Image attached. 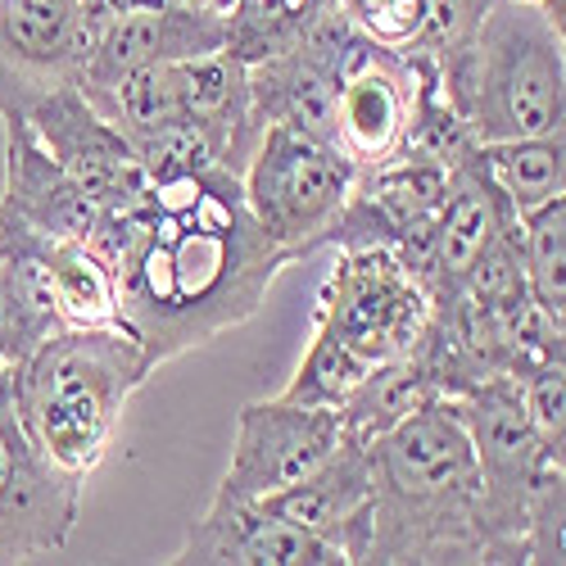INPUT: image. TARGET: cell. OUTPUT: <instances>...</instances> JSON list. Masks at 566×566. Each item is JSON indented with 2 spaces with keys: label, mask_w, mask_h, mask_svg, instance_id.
Masks as SVG:
<instances>
[{
  "label": "cell",
  "mask_w": 566,
  "mask_h": 566,
  "mask_svg": "<svg viewBox=\"0 0 566 566\" xmlns=\"http://www.w3.org/2000/svg\"><path fill=\"white\" fill-rule=\"evenodd\" d=\"M86 245L114 276L118 326L150 371L235 332L263 304L291 259L245 205L235 172H191L136 186L96 209Z\"/></svg>",
  "instance_id": "6da1fadb"
},
{
  "label": "cell",
  "mask_w": 566,
  "mask_h": 566,
  "mask_svg": "<svg viewBox=\"0 0 566 566\" xmlns=\"http://www.w3.org/2000/svg\"><path fill=\"white\" fill-rule=\"evenodd\" d=\"M371 566H490L471 440L449 399L403 417L367 444Z\"/></svg>",
  "instance_id": "7a4b0ae2"
},
{
  "label": "cell",
  "mask_w": 566,
  "mask_h": 566,
  "mask_svg": "<svg viewBox=\"0 0 566 566\" xmlns=\"http://www.w3.org/2000/svg\"><path fill=\"white\" fill-rule=\"evenodd\" d=\"M150 363L123 326H64L10 367L28 444L73 481H86L114 444L123 408L150 381Z\"/></svg>",
  "instance_id": "3957f363"
},
{
  "label": "cell",
  "mask_w": 566,
  "mask_h": 566,
  "mask_svg": "<svg viewBox=\"0 0 566 566\" xmlns=\"http://www.w3.org/2000/svg\"><path fill=\"white\" fill-rule=\"evenodd\" d=\"M566 36L535 0H490L476 36L436 64L453 114L481 140L566 132Z\"/></svg>",
  "instance_id": "277c9868"
},
{
  "label": "cell",
  "mask_w": 566,
  "mask_h": 566,
  "mask_svg": "<svg viewBox=\"0 0 566 566\" xmlns=\"http://www.w3.org/2000/svg\"><path fill=\"white\" fill-rule=\"evenodd\" d=\"M354 177L358 168L336 146L300 127L268 123L241 172V186L268 241L295 263L326 245Z\"/></svg>",
  "instance_id": "5b68a950"
},
{
  "label": "cell",
  "mask_w": 566,
  "mask_h": 566,
  "mask_svg": "<svg viewBox=\"0 0 566 566\" xmlns=\"http://www.w3.org/2000/svg\"><path fill=\"white\" fill-rule=\"evenodd\" d=\"M431 291L395 250H340V263L326 272L313 332L354 349L367 367H381L417 349L431 326Z\"/></svg>",
  "instance_id": "8992f818"
},
{
  "label": "cell",
  "mask_w": 566,
  "mask_h": 566,
  "mask_svg": "<svg viewBox=\"0 0 566 566\" xmlns=\"http://www.w3.org/2000/svg\"><path fill=\"white\" fill-rule=\"evenodd\" d=\"M449 408L458 412L462 431L471 440V458H476V481H481V526L490 539V566H516L526 562L522 553V531H526V499L535 476L548 467L522 395H516L512 376H494V381L453 395ZM562 467V462H557Z\"/></svg>",
  "instance_id": "52a82bcc"
},
{
  "label": "cell",
  "mask_w": 566,
  "mask_h": 566,
  "mask_svg": "<svg viewBox=\"0 0 566 566\" xmlns=\"http://www.w3.org/2000/svg\"><path fill=\"white\" fill-rule=\"evenodd\" d=\"M427 60L376 45L367 36H349L336 64V150L354 168H376L403 155L408 132L427 86Z\"/></svg>",
  "instance_id": "ba28073f"
},
{
  "label": "cell",
  "mask_w": 566,
  "mask_h": 566,
  "mask_svg": "<svg viewBox=\"0 0 566 566\" xmlns=\"http://www.w3.org/2000/svg\"><path fill=\"white\" fill-rule=\"evenodd\" d=\"M82 485L28 444L23 421L14 412V386L10 367H0V535L14 548V562H41L64 553L77 507H82Z\"/></svg>",
  "instance_id": "9c48e42d"
},
{
  "label": "cell",
  "mask_w": 566,
  "mask_h": 566,
  "mask_svg": "<svg viewBox=\"0 0 566 566\" xmlns=\"http://www.w3.org/2000/svg\"><path fill=\"white\" fill-rule=\"evenodd\" d=\"M340 412L308 408L291 399H259L235 412L231 462L213 499H268L295 485L300 476L340 444Z\"/></svg>",
  "instance_id": "30bf717a"
},
{
  "label": "cell",
  "mask_w": 566,
  "mask_h": 566,
  "mask_svg": "<svg viewBox=\"0 0 566 566\" xmlns=\"http://www.w3.org/2000/svg\"><path fill=\"white\" fill-rule=\"evenodd\" d=\"M91 51L82 0H0V118L73 86Z\"/></svg>",
  "instance_id": "8fae6325"
},
{
  "label": "cell",
  "mask_w": 566,
  "mask_h": 566,
  "mask_svg": "<svg viewBox=\"0 0 566 566\" xmlns=\"http://www.w3.org/2000/svg\"><path fill=\"white\" fill-rule=\"evenodd\" d=\"M28 127L45 146V155L77 181V191L86 200L109 205V200L132 196L136 186H146V172H140L132 140L82 96L77 82L36 101L28 109Z\"/></svg>",
  "instance_id": "7c38bea8"
},
{
  "label": "cell",
  "mask_w": 566,
  "mask_h": 566,
  "mask_svg": "<svg viewBox=\"0 0 566 566\" xmlns=\"http://www.w3.org/2000/svg\"><path fill=\"white\" fill-rule=\"evenodd\" d=\"M281 522H291L322 544H332L349 566L367 557L371 535V458L367 444L354 436H340V444L326 453L308 476L276 490L268 499H254Z\"/></svg>",
  "instance_id": "4fadbf2b"
},
{
  "label": "cell",
  "mask_w": 566,
  "mask_h": 566,
  "mask_svg": "<svg viewBox=\"0 0 566 566\" xmlns=\"http://www.w3.org/2000/svg\"><path fill=\"white\" fill-rule=\"evenodd\" d=\"M227 45V19L196 10V6H155V10H127L109 19L96 36L77 73L82 96H101L123 73L146 64H181Z\"/></svg>",
  "instance_id": "5bb4252c"
},
{
  "label": "cell",
  "mask_w": 566,
  "mask_h": 566,
  "mask_svg": "<svg viewBox=\"0 0 566 566\" xmlns=\"http://www.w3.org/2000/svg\"><path fill=\"white\" fill-rule=\"evenodd\" d=\"M177 566H349L332 544L281 522L254 499H213L200 522H191Z\"/></svg>",
  "instance_id": "9a60e30c"
},
{
  "label": "cell",
  "mask_w": 566,
  "mask_h": 566,
  "mask_svg": "<svg viewBox=\"0 0 566 566\" xmlns=\"http://www.w3.org/2000/svg\"><path fill=\"white\" fill-rule=\"evenodd\" d=\"M512 205L499 196V186L490 181L481 164V146L471 150L462 164L449 168V191L427 245V263H421V281H427L431 300H444L458 291L462 272L476 263V254L494 241V235L512 222Z\"/></svg>",
  "instance_id": "2e32d148"
},
{
  "label": "cell",
  "mask_w": 566,
  "mask_h": 566,
  "mask_svg": "<svg viewBox=\"0 0 566 566\" xmlns=\"http://www.w3.org/2000/svg\"><path fill=\"white\" fill-rule=\"evenodd\" d=\"M0 209L41 235H55V241H86L101 205L86 200L77 181L45 155L28 118H6V196H0Z\"/></svg>",
  "instance_id": "e0dca14e"
},
{
  "label": "cell",
  "mask_w": 566,
  "mask_h": 566,
  "mask_svg": "<svg viewBox=\"0 0 566 566\" xmlns=\"http://www.w3.org/2000/svg\"><path fill=\"white\" fill-rule=\"evenodd\" d=\"M55 332L64 326L41 272V231L0 209V367H14Z\"/></svg>",
  "instance_id": "ac0fdd59"
},
{
  "label": "cell",
  "mask_w": 566,
  "mask_h": 566,
  "mask_svg": "<svg viewBox=\"0 0 566 566\" xmlns=\"http://www.w3.org/2000/svg\"><path fill=\"white\" fill-rule=\"evenodd\" d=\"M440 399H444V390H440V381H436L431 363L412 349V354L390 358V363L371 367V371L363 376V386H358V390L349 395V403L340 408V427H345V436L371 444L376 436H386L390 427H399L403 417L431 408V403H440Z\"/></svg>",
  "instance_id": "d6986e66"
},
{
  "label": "cell",
  "mask_w": 566,
  "mask_h": 566,
  "mask_svg": "<svg viewBox=\"0 0 566 566\" xmlns=\"http://www.w3.org/2000/svg\"><path fill=\"white\" fill-rule=\"evenodd\" d=\"M41 272L51 286L60 326H118L114 276L86 241L41 235Z\"/></svg>",
  "instance_id": "ffe728a7"
},
{
  "label": "cell",
  "mask_w": 566,
  "mask_h": 566,
  "mask_svg": "<svg viewBox=\"0 0 566 566\" xmlns=\"http://www.w3.org/2000/svg\"><path fill=\"white\" fill-rule=\"evenodd\" d=\"M481 164L516 218L566 196V132L522 136V140H485Z\"/></svg>",
  "instance_id": "44dd1931"
},
{
  "label": "cell",
  "mask_w": 566,
  "mask_h": 566,
  "mask_svg": "<svg viewBox=\"0 0 566 566\" xmlns=\"http://www.w3.org/2000/svg\"><path fill=\"white\" fill-rule=\"evenodd\" d=\"M336 0H235L227 14V45L241 64H259L286 45Z\"/></svg>",
  "instance_id": "7402d4cb"
},
{
  "label": "cell",
  "mask_w": 566,
  "mask_h": 566,
  "mask_svg": "<svg viewBox=\"0 0 566 566\" xmlns=\"http://www.w3.org/2000/svg\"><path fill=\"white\" fill-rule=\"evenodd\" d=\"M516 231H522L526 291L544 313L566 322V196L522 213Z\"/></svg>",
  "instance_id": "603a6c76"
},
{
  "label": "cell",
  "mask_w": 566,
  "mask_h": 566,
  "mask_svg": "<svg viewBox=\"0 0 566 566\" xmlns=\"http://www.w3.org/2000/svg\"><path fill=\"white\" fill-rule=\"evenodd\" d=\"M367 371H371V367H367L354 349H345L340 340L313 332V336H308V349H304V363L295 367L291 386L281 390V399L340 412V408L349 403V395L363 386V376H367Z\"/></svg>",
  "instance_id": "cb8c5ba5"
},
{
  "label": "cell",
  "mask_w": 566,
  "mask_h": 566,
  "mask_svg": "<svg viewBox=\"0 0 566 566\" xmlns=\"http://www.w3.org/2000/svg\"><path fill=\"white\" fill-rule=\"evenodd\" d=\"M512 381H516V395H522L526 421L544 458L566 467V363L531 367L522 376H512Z\"/></svg>",
  "instance_id": "d4e9b609"
},
{
  "label": "cell",
  "mask_w": 566,
  "mask_h": 566,
  "mask_svg": "<svg viewBox=\"0 0 566 566\" xmlns=\"http://www.w3.org/2000/svg\"><path fill=\"white\" fill-rule=\"evenodd\" d=\"M562 531H566V467L548 462L526 499V531L522 553L535 566H562Z\"/></svg>",
  "instance_id": "484cf974"
},
{
  "label": "cell",
  "mask_w": 566,
  "mask_h": 566,
  "mask_svg": "<svg viewBox=\"0 0 566 566\" xmlns=\"http://www.w3.org/2000/svg\"><path fill=\"white\" fill-rule=\"evenodd\" d=\"M349 28L376 45L408 51L427 19V0H340Z\"/></svg>",
  "instance_id": "4316f807"
},
{
  "label": "cell",
  "mask_w": 566,
  "mask_h": 566,
  "mask_svg": "<svg viewBox=\"0 0 566 566\" xmlns=\"http://www.w3.org/2000/svg\"><path fill=\"white\" fill-rule=\"evenodd\" d=\"M0 562H14V548L6 544V535H0Z\"/></svg>",
  "instance_id": "83f0119b"
}]
</instances>
